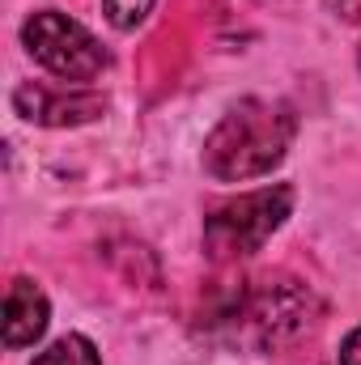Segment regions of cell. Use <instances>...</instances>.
I'll list each match as a JSON object with an SVG mask.
<instances>
[{
    "instance_id": "ba28073f",
    "label": "cell",
    "mask_w": 361,
    "mask_h": 365,
    "mask_svg": "<svg viewBox=\"0 0 361 365\" xmlns=\"http://www.w3.org/2000/svg\"><path fill=\"white\" fill-rule=\"evenodd\" d=\"M102 4H106V21L119 30H136L153 9V0H102Z\"/></svg>"
},
{
    "instance_id": "9c48e42d",
    "label": "cell",
    "mask_w": 361,
    "mask_h": 365,
    "mask_svg": "<svg viewBox=\"0 0 361 365\" xmlns=\"http://www.w3.org/2000/svg\"><path fill=\"white\" fill-rule=\"evenodd\" d=\"M327 9H332L340 21H353V26H361V0H327Z\"/></svg>"
},
{
    "instance_id": "8992f818",
    "label": "cell",
    "mask_w": 361,
    "mask_h": 365,
    "mask_svg": "<svg viewBox=\"0 0 361 365\" xmlns=\"http://www.w3.org/2000/svg\"><path fill=\"white\" fill-rule=\"evenodd\" d=\"M47 319H51V306H47V293L30 280V276H17L4 293V344L9 349H26L34 344L43 331H47Z\"/></svg>"
},
{
    "instance_id": "52a82bcc",
    "label": "cell",
    "mask_w": 361,
    "mask_h": 365,
    "mask_svg": "<svg viewBox=\"0 0 361 365\" xmlns=\"http://www.w3.org/2000/svg\"><path fill=\"white\" fill-rule=\"evenodd\" d=\"M34 365H102L98 361V349H93L86 336H60L51 349H43Z\"/></svg>"
},
{
    "instance_id": "8fae6325",
    "label": "cell",
    "mask_w": 361,
    "mask_h": 365,
    "mask_svg": "<svg viewBox=\"0 0 361 365\" xmlns=\"http://www.w3.org/2000/svg\"><path fill=\"white\" fill-rule=\"evenodd\" d=\"M357 68H361V47H357Z\"/></svg>"
},
{
    "instance_id": "277c9868",
    "label": "cell",
    "mask_w": 361,
    "mask_h": 365,
    "mask_svg": "<svg viewBox=\"0 0 361 365\" xmlns=\"http://www.w3.org/2000/svg\"><path fill=\"white\" fill-rule=\"evenodd\" d=\"M21 43H26V51H30L47 73H56L60 81H73V86L93 81V77L111 64V56L102 51V43L93 38L90 30H86L81 21L56 13V9L30 13L26 26H21Z\"/></svg>"
},
{
    "instance_id": "6da1fadb",
    "label": "cell",
    "mask_w": 361,
    "mask_h": 365,
    "mask_svg": "<svg viewBox=\"0 0 361 365\" xmlns=\"http://www.w3.org/2000/svg\"><path fill=\"white\" fill-rule=\"evenodd\" d=\"M298 132V115L272 98H243L221 115L204 140V170L221 182H247L272 175Z\"/></svg>"
},
{
    "instance_id": "3957f363",
    "label": "cell",
    "mask_w": 361,
    "mask_h": 365,
    "mask_svg": "<svg viewBox=\"0 0 361 365\" xmlns=\"http://www.w3.org/2000/svg\"><path fill=\"white\" fill-rule=\"evenodd\" d=\"M319 314L315 293L293 280V276H260L251 280V289L238 293L234 306V327L243 340H251L255 349H280L289 340H298Z\"/></svg>"
},
{
    "instance_id": "7a4b0ae2",
    "label": "cell",
    "mask_w": 361,
    "mask_h": 365,
    "mask_svg": "<svg viewBox=\"0 0 361 365\" xmlns=\"http://www.w3.org/2000/svg\"><path fill=\"white\" fill-rule=\"evenodd\" d=\"M293 208V187L276 182V187H260L247 195H234L225 204H217L204 217V251L213 264H234L255 255L272 234L285 225Z\"/></svg>"
},
{
    "instance_id": "30bf717a",
    "label": "cell",
    "mask_w": 361,
    "mask_h": 365,
    "mask_svg": "<svg viewBox=\"0 0 361 365\" xmlns=\"http://www.w3.org/2000/svg\"><path fill=\"white\" fill-rule=\"evenodd\" d=\"M340 365H361V327L349 331V340L340 344Z\"/></svg>"
},
{
    "instance_id": "5b68a950",
    "label": "cell",
    "mask_w": 361,
    "mask_h": 365,
    "mask_svg": "<svg viewBox=\"0 0 361 365\" xmlns=\"http://www.w3.org/2000/svg\"><path fill=\"white\" fill-rule=\"evenodd\" d=\"M13 110L26 123H43V128H73V123H90L106 110V98L93 90H51L39 81H26L13 90Z\"/></svg>"
}]
</instances>
